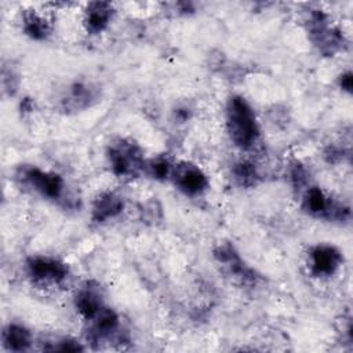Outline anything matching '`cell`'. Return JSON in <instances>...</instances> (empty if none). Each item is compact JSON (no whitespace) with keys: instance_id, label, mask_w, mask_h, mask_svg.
<instances>
[{"instance_id":"17","label":"cell","mask_w":353,"mask_h":353,"mask_svg":"<svg viewBox=\"0 0 353 353\" xmlns=\"http://www.w3.org/2000/svg\"><path fill=\"white\" fill-rule=\"evenodd\" d=\"M291 179L295 186H302L306 182V170L301 164H295L291 168Z\"/></svg>"},{"instance_id":"3","label":"cell","mask_w":353,"mask_h":353,"mask_svg":"<svg viewBox=\"0 0 353 353\" xmlns=\"http://www.w3.org/2000/svg\"><path fill=\"white\" fill-rule=\"evenodd\" d=\"M309 26L310 36L321 52L332 55L343 46V36L339 30L330 25L327 15L321 11L312 12Z\"/></svg>"},{"instance_id":"4","label":"cell","mask_w":353,"mask_h":353,"mask_svg":"<svg viewBox=\"0 0 353 353\" xmlns=\"http://www.w3.org/2000/svg\"><path fill=\"white\" fill-rule=\"evenodd\" d=\"M19 178L48 199H59L63 192V181L58 174L41 171L37 167H25L21 170Z\"/></svg>"},{"instance_id":"2","label":"cell","mask_w":353,"mask_h":353,"mask_svg":"<svg viewBox=\"0 0 353 353\" xmlns=\"http://www.w3.org/2000/svg\"><path fill=\"white\" fill-rule=\"evenodd\" d=\"M108 157L112 171L119 176L137 175L143 167L141 149L131 141L119 139L109 146Z\"/></svg>"},{"instance_id":"19","label":"cell","mask_w":353,"mask_h":353,"mask_svg":"<svg viewBox=\"0 0 353 353\" xmlns=\"http://www.w3.org/2000/svg\"><path fill=\"white\" fill-rule=\"evenodd\" d=\"M176 116H178L179 120L185 121L189 117V113L186 112V109H179V110H176Z\"/></svg>"},{"instance_id":"8","label":"cell","mask_w":353,"mask_h":353,"mask_svg":"<svg viewBox=\"0 0 353 353\" xmlns=\"http://www.w3.org/2000/svg\"><path fill=\"white\" fill-rule=\"evenodd\" d=\"M88 339L91 342H101L102 339L110 338L119 331V316L109 307H102L92 319Z\"/></svg>"},{"instance_id":"12","label":"cell","mask_w":353,"mask_h":353,"mask_svg":"<svg viewBox=\"0 0 353 353\" xmlns=\"http://www.w3.org/2000/svg\"><path fill=\"white\" fill-rule=\"evenodd\" d=\"M76 307L84 319H92L103 307L99 291L90 284L83 287L76 295Z\"/></svg>"},{"instance_id":"15","label":"cell","mask_w":353,"mask_h":353,"mask_svg":"<svg viewBox=\"0 0 353 353\" xmlns=\"http://www.w3.org/2000/svg\"><path fill=\"white\" fill-rule=\"evenodd\" d=\"M233 175H234V179L237 181V183L244 188H250V186L255 185L256 179H258L256 168L250 161H240V163L234 164Z\"/></svg>"},{"instance_id":"10","label":"cell","mask_w":353,"mask_h":353,"mask_svg":"<svg viewBox=\"0 0 353 353\" xmlns=\"http://www.w3.org/2000/svg\"><path fill=\"white\" fill-rule=\"evenodd\" d=\"M123 210V200L114 193L101 194L92 205V219L103 222L119 215Z\"/></svg>"},{"instance_id":"18","label":"cell","mask_w":353,"mask_h":353,"mask_svg":"<svg viewBox=\"0 0 353 353\" xmlns=\"http://www.w3.org/2000/svg\"><path fill=\"white\" fill-rule=\"evenodd\" d=\"M339 84H341V87H342L343 90L350 91V90H352V73H350V72L343 73V74L341 76V79H339Z\"/></svg>"},{"instance_id":"11","label":"cell","mask_w":353,"mask_h":353,"mask_svg":"<svg viewBox=\"0 0 353 353\" xmlns=\"http://www.w3.org/2000/svg\"><path fill=\"white\" fill-rule=\"evenodd\" d=\"M112 14H113V10L109 3L106 1L91 3L85 12V26L88 32L91 33L102 32L108 26L112 18Z\"/></svg>"},{"instance_id":"7","label":"cell","mask_w":353,"mask_h":353,"mask_svg":"<svg viewBox=\"0 0 353 353\" xmlns=\"http://www.w3.org/2000/svg\"><path fill=\"white\" fill-rule=\"evenodd\" d=\"M342 263L341 252L328 244H320L310 251V270L314 276H331Z\"/></svg>"},{"instance_id":"9","label":"cell","mask_w":353,"mask_h":353,"mask_svg":"<svg viewBox=\"0 0 353 353\" xmlns=\"http://www.w3.org/2000/svg\"><path fill=\"white\" fill-rule=\"evenodd\" d=\"M98 88L87 83H74L69 87L62 105L68 110H81L98 101Z\"/></svg>"},{"instance_id":"14","label":"cell","mask_w":353,"mask_h":353,"mask_svg":"<svg viewBox=\"0 0 353 353\" xmlns=\"http://www.w3.org/2000/svg\"><path fill=\"white\" fill-rule=\"evenodd\" d=\"M23 30L32 39L43 40L50 33V25L39 14H36L34 11H29L23 15Z\"/></svg>"},{"instance_id":"5","label":"cell","mask_w":353,"mask_h":353,"mask_svg":"<svg viewBox=\"0 0 353 353\" xmlns=\"http://www.w3.org/2000/svg\"><path fill=\"white\" fill-rule=\"evenodd\" d=\"M29 276L40 283H59L68 274V268L48 256H33L28 261Z\"/></svg>"},{"instance_id":"6","label":"cell","mask_w":353,"mask_h":353,"mask_svg":"<svg viewBox=\"0 0 353 353\" xmlns=\"http://www.w3.org/2000/svg\"><path fill=\"white\" fill-rule=\"evenodd\" d=\"M171 174L175 185L186 194H197L203 192L208 185L204 172L199 167L189 163H181L175 165Z\"/></svg>"},{"instance_id":"13","label":"cell","mask_w":353,"mask_h":353,"mask_svg":"<svg viewBox=\"0 0 353 353\" xmlns=\"http://www.w3.org/2000/svg\"><path fill=\"white\" fill-rule=\"evenodd\" d=\"M3 342L8 350L22 352L26 350L32 343L30 332L18 324H10L3 332Z\"/></svg>"},{"instance_id":"1","label":"cell","mask_w":353,"mask_h":353,"mask_svg":"<svg viewBox=\"0 0 353 353\" xmlns=\"http://www.w3.org/2000/svg\"><path fill=\"white\" fill-rule=\"evenodd\" d=\"M226 120L228 130L234 145L241 149H248L255 143L259 135L258 123L252 108L243 97L234 95L229 99Z\"/></svg>"},{"instance_id":"16","label":"cell","mask_w":353,"mask_h":353,"mask_svg":"<svg viewBox=\"0 0 353 353\" xmlns=\"http://www.w3.org/2000/svg\"><path fill=\"white\" fill-rule=\"evenodd\" d=\"M149 170L154 178L163 179L170 174V163L165 159H157L149 164Z\"/></svg>"}]
</instances>
